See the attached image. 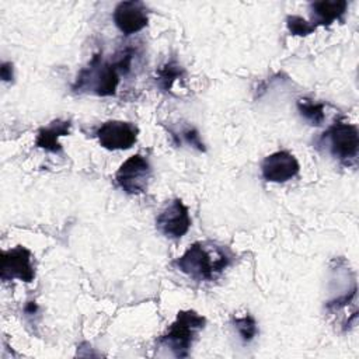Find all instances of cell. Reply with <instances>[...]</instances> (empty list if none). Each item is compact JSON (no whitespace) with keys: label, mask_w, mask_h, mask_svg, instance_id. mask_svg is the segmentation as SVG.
<instances>
[{"label":"cell","mask_w":359,"mask_h":359,"mask_svg":"<svg viewBox=\"0 0 359 359\" xmlns=\"http://www.w3.org/2000/svg\"><path fill=\"white\" fill-rule=\"evenodd\" d=\"M231 252L210 241H196L174 261V265L195 280H215L230 264Z\"/></svg>","instance_id":"obj_1"},{"label":"cell","mask_w":359,"mask_h":359,"mask_svg":"<svg viewBox=\"0 0 359 359\" xmlns=\"http://www.w3.org/2000/svg\"><path fill=\"white\" fill-rule=\"evenodd\" d=\"M101 56L102 53H95L88 66L79 73L74 84L72 86L74 91L91 90L100 97L115 95L119 84V66L116 62H104Z\"/></svg>","instance_id":"obj_2"},{"label":"cell","mask_w":359,"mask_h":359,"mask_svg":"<svg viewBox=\"0 0 359 359\" xmlns=\"http://www.w3.org/2000/svg\"><path fill=\"white\" fill-rule=\"evenodd\" d=\"M205 317L194 310H181L168 331L158 338V344L167 346L174 356L187 358L196 334L205 327Z\"/></svg>","instance_id":"obj_3"},{"label":"cell","mask_w":359,"mask_h":359,"mask_svg":"<svg viewBox=\"0 0 359 359\" xmlns=\"http://www.w3.org/2000/svg\"><path fill=\"white\" fill-rule=\"evenodd\" d=\"M323 139L328 143L330 153L341 163L349 164V161L356 158L359 150V132L356 125L338 119L324 132Z\"/></svg>","instance_id":"obj_4"},{"label":"cell","mask_w":359,"mask_h":359,"mask_svg":"<svg viewBox=\"0 0 359 359\" xmlns=\"http://www.w3.org/2000/svg\"><path fill=\"white\" fill-rule=\"evenodd\" d=\"M151 177V167L140 154H133L125 160L115 174L116 184L129 195H139L147 189Z\"/></svg>","instance_id":"obj_5"},{"label":"cell","mask_w":359,"mask_h":359,"mask_svg":"<svg viewBox=\"0 0 359 359\" xmlns=\"http://www.w3.org/2000/svg\"><path fill=\"white\" fill-rule=\"evenodd\" d=\"M191 223L188 208L178 198L170 201L156 217L157 230L167 238L182 237L189 230Z\"/></svg>","instance_id":"obj_6"},{"label":"cell","mask_w":359,"mask_h":359,"mask_svg":"<svg viewBox=\"0 0 359 359\" xmlns=\"http://www.w3.org/2000/svg\"><path fill=\"white\" fill-rule=\"evenodd\" d=\"M100 144L107 150L130 149L139 135V129L132 122L107 121L95 132Z\"/></svg>","instance_id":"obj_7"},{"label":"cell","mask_w":359,"mask_h":359,"mask_svg":"<svg viewBox=\"0 0 359 359\" xmlns=\"http://www.w3.org/2000/svg\"><path fill=\"white\" fill-rule=\"evenodd\" d=\"M0 278L4 282L11 279L32 282L35 278V269L31 264V251L22 245H15L3 251Z\"/></svg>","instance_id":"obj_8"},{"label":"cell","mask_w":359,"mask_h":359,"mask_svg":"<svg viewBox=\"0 0 359 359\" xmlns=\"http://www.w3.org/2000/svg\"><path fill=\"white\" fill-rule=\"evenodd\" d=\"M116 28L125 34L132 35L142 31L149 22V13L144 3L137 0L121 1L112 14Z\"/></svg>","instance_id":"obj_9"},{"label":"cell","mask_w":359,"mask_h":359,"mask_svg":"<svg viewBox=\"0 0 359 359\" xmlns=\"http://www.w3.org/2000/svg\"><path fill=\"white\" fill-rule=\"evenodd\" d=\"M300 171L297 158L286 151L279 150L264 158L261 163V172L265 181L269 182H286L294 178Z\"/></svg>","instance_id":"obj_10"},{"label":"cell","mask_w":359,"mask_h":359,"mask_svg":"<svg viewBox=\"0 0 359 359\" xmlns=\"http://www.w3.org/2000/svg\"><path fill=\"white\" fill-rule=\"evenodd\" d=\"M348 1L346 0H321L313 1L310 4L311 10V24L317 25H330L335 20H342L346 13Z\"/></svg>","instance_id":"obj_11"},{"label":"cell","mask_w":359,"mask_h":359,"mask_svg":"<svg viewBox=\"0 0 359 359\" xmlns=\"http://www.w3.org/2000/svg\"><path fill=\"white\" fill-rule=\"evenodd\" d=\"M70 126H72L70 121L56 119L50 122L48 126H43L39 129L35 139V146L50 153H60L62 144L59 143V137L69 135Z\"/></svg>","instance_id":"obj_12"},{"label":"cell","mask_w":359,"mask_h":359,"mask_svg":"<svg viewBox=\"0 0 359 359\" xmlns=\"http://www.w3.org/2000/svg\"><path fill=\"white\" fill-rule=\"evenodd\" d=\"M185 74V70L184 67L175 60V59H171L168 62H165L164 65H161L157 72H156V80H157V84L161 90L164 91H171L175 80L184 77Z\"/></svg>","instance_id":"obj_13"},{"label":"cell","mask_w":359,"mask_h":359,"mask_svg":"<svg viewBox=\"0 0 359 359\" xmlns=\"http://www.w3.org/2000/svg\"><path fill=\"white\" fill-rule=\"evenodd\" d=\"M297 111L311 125H321V122L325 118L324 105L321 102H316L310 98H299L297 100Z\"/></svg>","instance_id":"obj_14"},{"label":"cell","mask_w":359,"mask_h":359,"mask_svg":"<svg viewBox=\"0 0 359 359\" xmlns=\"http://www.w3.org/2000/svg\"><path fill=\"white\" fill-rule=\"evenodd\" d=\"M233 324H234V328L240 334L244 344L251 342L254 339V337L257 335V332H258L255 318L250 314H247L244 317H236L233 320Z\"/></svg>","instance_id":"obj_15"},{"label":"cell","mask_w":359,"mask_h":359,"mask_svg":"<svg viewBox=\"0 0 359 359\" xmlns=\"http://www.w3.org/2000/svg\"><path fill=\"white\" fill-rule=\"evenodd\" d=\"M286 27L292 35H299V36H306L314 32L316 29V27L311 22H309L300 15H287Z\"/></svg>","instance_id":"obj_16"},{"label":"cell","mask_w":359,"mask_h":359,"mask_svg":"<svg viewBox=\"0 0 359 359\" xmlns=\"http://www.w3.org/2000/svg\"><path fill=\"white\" fill-rule=\"evenodd\" d=\"M181 135H182V139L188 143V144H191V146H194L196 150H199V151H205L206 149H205V144H203V142L201 140V136H199V133H198V130L195 129V128H187L185 130H182L181 132Z\"/></svg>","instance_id":"obj_17"},{"label":"cell","mask_w":359,"mask_h":359,"mask_svg":"<svg viewBox=\"0 0 359 359\" xmlns=\"http://www.w3.org/2000/svg\"><path fill=\"white\" fill-rule=\"evenodd\" d=\"M0 76L3 81H10L13 80V65L10 62H3L0 67Z\"/></svg>","instance_id":"obj_18"},{"label":"cell","mask_w":359,"mask_h":359,"mask_svg":"<svg viewBox=\"0 0 359 359\" xmlns=\"http://www.w3.org/2000/svg\"><path fill=\"white\" fill-rule=\"evenodd\" d=\"M36 304H35V302H28L27 303V306H25V313H28V314H34L35 311H36Z\"/></svg>","instance_id":"obj_19"}]
</instances>
